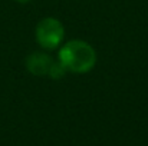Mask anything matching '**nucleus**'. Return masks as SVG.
Masks as SVG:
<instances>
[{
  "mask_svg": "<svg viewBox=\"0 0 148 146\" xmlns=\"http://www.w3.org/2000/svg\"><path fill=\"white\" fill-rule=\"evenodd\" d=\"M53 60L55 59L50 56L46 50L33 52V53L27 54V57L25 60V67H26V70L30 75H33L36 77L48 76V72H49Z\"/></svg>",
  "mask_w": 148,
  "mask_h": 146,
  "instance_id": "obj_3",
  "label": "nucleus"
},
{
  "mask_svg": "<svg viewBox=\"0 0 148 146\" xmlns=\"http://www.w3.org/2000/svg\"><path fill=\"white\" fill-rule=\"evenodd\" d=\"M14 1H17V3H29L32 0H14Z\"/></svg>",
  "mask_w": 148,
  "mask_h": 146,
  "instance_id": "obj_5",
  "label": "nucleus"
},
{
  "mask_svg": "<svg viewBox=\"0 0 148 146\" xmlns=\"http://www.w3.org/2000/svg\"><path fill=\"white\" fill-rule=\"evenodd\" d=\"M66 73H68V72H66L65 66L56 59V60H53L49 72H48V77H50L52 80H60V79H63V76H65Z\"/></svg>",
  "mask_w": 148,
  "mask_h": 146,
  "instance_id": "obj_4",
  "label": "nucleus"
},
{
  "mask_svg": "<svg viewBox=\"0 0 148 146\" xmlns=\"http://www.w3.org/2000/svg\"><path fill=\"white\" fill-rule=\"evenodd\" d=\"M65 26L63 23L56 17H43L35 29V39L36 43L40 46L42 50L52 52L60 48V45L65 42Z\"/></svg>",
  "mask_w": 148,
  "mask_h": 146,
  "instance_id": "obj_2",
  "label": "nucleus"
},
{
  "mask_svg": "<svg viewBox=\"0 0 148 146\" xmlns=\"http://www.w3.org/2000/svg\"><path fill=\"white\" fill-rule=\"evenodd\" d=\"M58 60L65 66L66 72L85 75L95 67L98 54L89 42L82 39H71L63 42L58 49Z\"/></svg>",
  "mask_w": 148,
  "mask_h": 146,
  "instance_id": "obj_1",
  "label": "nucleus"
}]
</instances>
